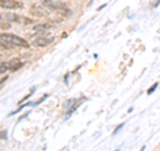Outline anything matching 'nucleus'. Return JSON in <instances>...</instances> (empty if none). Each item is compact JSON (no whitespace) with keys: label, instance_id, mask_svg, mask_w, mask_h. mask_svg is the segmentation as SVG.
<instances>
[{"label":"nucleus","instance_id":"nucleus-1","mask_svg":"<svg viewBox=\"0 0 160 151\" xmlns=\"http://www.w3.org/2000/svg\"><path fill=\"white\" fill-rule=\"evenodd\" d=\"M0 42L11 45V47H23V48L30 47V43H27V40H24L20 36L13 35V34H8V32H0Z\"/></svg>","mask_w":160,"mask_h":151},{"label":"nucleus","instance_id":"nucleus-2","mask_svg":"<svg viewBox=\"0 0 160 151\" xmlns=\"http://www.w3.org/2000/svg\"><path fill=\"white\" fill-rule=\"evenodd\" d=\"M41 4L45 8L51 9V11H56V12L61 13V15H65V16H71L74 13L71 9H68L65 7L64 3H60L59 0H41Z\"/></svg>","mask_w":160,"mask_h":151},{"label":"nucleus","instance_id":"nucleus-3","mask_svg":"<svg viewBox=\"0 0 160 151\" xmlns=\"http://www.w3.org/2000/svg\"><path fill=\"white\" fill-rule=\"evenodd\" d=\"M5 19H7V22L22 23V24H26V26H31V24L35 23L34 19L26 18V16H20V15H16V13H5Z\"/></svg>","mask_w":160,"mask_h":151},{"label":"nucleus","instance_id":"nucleus-4","mask_svg":"<svg viewBox=\"0 0 160 151\" xmlns=\"http://www.w3.org/2000/svg\"><path fill=\"white\" fill-rule=\"evenodd\" d=\"M30 12H31V15H34V16H36V18H45V16L49 15V11H47V9L43 8V7L39 5V4L31 5Z\"/></svg>","mask_w":160,"mask_h":151},{"label":"nucleus","instance_id":"nucleus-5","mask_svg":"<svg viewBox=\"0 0 160 151\" xmlns=\"http://www.w3.org/2000/svg\"><path fill=\"white\" fill-rule=\"evenodd\" d=\"M0 7L3 9H17L22 8L23 4L19 0H0Z\"/></svg>","mask_w":160,"mask_h":151},{"label":"nucleus","instance_id":"nucleus-6","mask_svg":"<svg viewBox=\"0 0 160 151\" xmlns=\"http://www.w3.org/2000/svg\"><path fill=\"white\" fill-rule=\"evenodd\" d=\"M53 42V38H47V36H39L32 42V44L35 47H39V48H43V47H47Z\"/></svg>","mask_w":160,"mask_h":151},{"label":"nucleus","instance_id":"nucleus-7","mask_svg":"<svg viewBox=\"0 0 160 151\" xmlns=\"http://www.w3.org/2000/svg\"><path fill=\"white\" fill-rule=\"evenodd\" d=\"M7 64H8L9 71H16V70H19V68H22V67L24 66V63L20 62V60H17V59L9 60V62H7Z\"/></svg>","mask_w":160,"mask_h":151},{"label":"nucleus","instance_id":"nucleus-8","mask_svg":"<svg viewBox=\"0 0 160 151\" xmlns=\"http://www.w3.org/2000/svg\"><path fill=\"white\" fill-rule=\"evenodd\" d=\"M52 27H53V24H52V23H43V24H36V26H34V31L41 32V31H45V30H49V28H52Z\"/></svg>","mask_w":160,"mask_h":151},{"label":"nucleus","instance_id":"nucleus-9","mask_svg":"<svg viewBox=\"0 0 160 151\" xmlns=\"http://www.w3.org/2000/svg\"><path fill=\"white\" fill-rule=\"evenodd\" d=\"M11 28V23L9 22H0V31H5Z\"/></svg>","mask_w":160,"mask_h":151},{"label":"nucleus","instance_id":"nucleus-10","mask_svg":"<svg viewBox=\"0 0 160 151\" xmlns=\"http://www.w3.org/2000/svg\"><path fill=\"white\" fill-rule=\"evenodd\" d=\"M9 71V68H8V64L5 62H0V74H4V72Z\"/></svg>","mask_w":160,"mask_h":151},{"label":"nucleus","instance_id":"nucleus-11","mask_svg":"<svg viewBox=\"0 0 160 151\" xmlns=\"http://www.w3.org/2000/svg\"><path fill=\"white\" fill-rule=\"evenodd\" d=\"M156 88H157V84H156V83H155V84L152 86L151 88H149V90H148V91H147V94H148V95H151V94H152V92H153V91H155V90H156Z\"/></svg>","mask_w":160,"mask_h":151},{"label":"nucleus","instance_id":"nucleus-12","mask_svg":"<svg viewBox=\"0 0 160 151\" xmlns=\"http://www.w3.org/2000/svg\"><path fill=\"white\" fill-rule=\"evenodd\" d=\"M0 19H1V15H0Z\"/></svg>","mask_w":160,"mask_h":151}]
</instances>
